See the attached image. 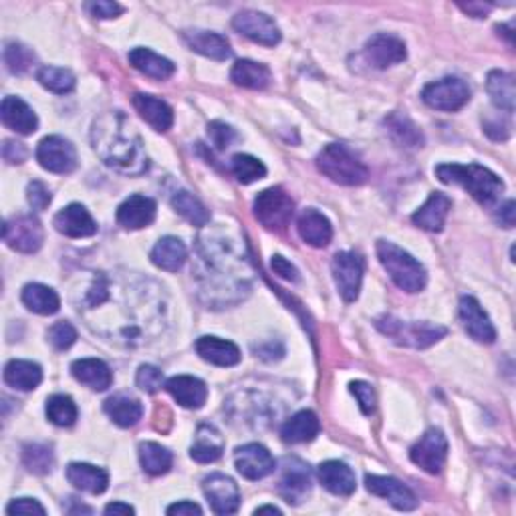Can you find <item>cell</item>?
<instances>
[{
	"mask_svg": "<svg viewBox=\"0 0 516 516\" xmlns=\"http://www.w3.org/2000/svg\"><path fill=\"white\" fill-rule=\"evenodd\" d=\"M95 154L105 166L126 176H139L148 170V154L139 133L121 111L103 113L91 129Z\"/></svg>",
	"mask_w": 516,
	"mask_h": 516,
	"instance_id": "6da1fadb",
	"label": "cell"
},
{
	"mask_svg": "<svg viewBox=\"0 0 516 516\" xmlns=\"http://www.w3.org/2000/svg\"><path fill=\"white\" fill-rule=\"evenodd\" d=\"M435 176L444 184H458L468 190L473 198L483 206H492L504 192V182L494 172L478 164H444L435 167Z\"/></svg>",
	"mask_w": 516,
	"mask_h": 516,
	"instance_id": "7a4b0ae2",
	"label": "cell"
},
{
	"mask_svg": "<svg viewBox=\"0 0 516 516\" xmlns=\"http://www.w3.org/2000/svg\"><path fill=\"white\" fill-rule=\"evenodd\" d=\"M377 256L391 281L402 291L420 292L425 287V282H428V272H425L424 264L416 261L412 254L406 253L404 248H399L397 244L387 243V240H379Z\"/></svg>",
	"mask_w": 516,
	"mask_h": 516,
	"instance_id": "3957f363",
	"label": "cell"
},
{
	"mask_svg": "<svg viewBox=\"0 0 516 516\" xmlns=\"http://www.w3.org/2000/svg\"><path fill=\"white\" fill-rule=\"evenodd\" d=\"M319 172L341 186H361L368 182L369 170L361 159L341 144H329L317 156Z\"/></svg>",
	"mask_w": 516,
	"mask_h": 516,
	"instance_id": "277c9868",
	"label": "cell"
},
{
	"mask_svg": "<svg viewBox=\"0 0 516 516\" xmlns=\"http://www.w3.org/2000/svg\"><path fill=\"white\" fill-rule=\"evenodd\" d=\"M376 325L381 333L389 337V339H394L397 345L412 347V349H425V347L444 339L448 333V329L442 325L416 323V321L407 323V321H399V319L391 315L377 319Z\"/></svg>",
	"mask_w": 516,
	"mask_h": 516,
	"instance_id": "5b68a950",
	"label": "cell"
},
{
	"mask_svg": "<svg viewBox=\"0 0 516 516\" xmlns=\"http://www.w3.org/2000/svg\"><path fill=\"white\" fill-rule=\"evenodd\" d=\"M295 212V202L282 188H269L256 196L254 200V216L266 230L281 233L289 226Z\"/></svg>",
	"mask_w": 516,
	"mask_h": 516,
	"instance_id": "8992f818",
	"label": "cell"
},
{
	"mask_svg": "<svg viewBox=\"0 0 516 516\" xmlns=\"http://www.w3.org/2000/svg\"><path fill=\"white\" fill-rule=\"evenodd\" d=\"M422 100L438 111H458L470 101V87L458 77H446L424 87Z\"/></svg>",
	"mask_w": 516,
	"mask_h": 516,
	"instance_id": "52a82bcc",
	"label": "cell"
},
{
	"mask_svg": "<svg viewBox=\"0 0 516 516\" xmlns=\"http://www.w3.org/2000/svg\"><path fill=\"white\" fill-rule=\"evenodd\" d=\"M3 238H5V243L13 248V251L23 253V254H33L43 246L44 233L37 218L29 216V215H21V216L8 218L5 222Z\"/></svg>",
	"mask_w": 516,
	"mask_h": 516,
	"instance_id": "ba28073f",
	"label": "cell"
},
{
	"mask_svg": "<svg viewBox=\"0 0 516 516\" xmlns=\"http://www.w3.org/2000/svg\"><path fill=\"white\" fill-rule=\"evenodd\" d=\"M409 458H412L417 468H422L428 474H440L444 464L448 458V440L440 430H428L420 440H417L412 450H409Z\"/></svg>",
	"mask_w": 516,
	"mask_h": 516,
	"instance_id": "9c48e42d",
	"label": "cell"
},
{
	"mask_svg": "<svg viewBox=\"0 0 516 516\" xmlns=\"http://www.w3.org/2000/svg\"><path fill=\"white\" fill-rule=\"evenodd\" d=\"M363 269H366V263H363V258L359 254L337 253L333 256L331 271L337 282V289H339V295L343 297L345 302L358 301L363 282Z\"/></svg>",
	"mask_w": 516,
	"mask_h": 516,
	"instance_id": "30bf717a",
	"label": "cell"
},
{
	"mask_svg": "<svg viewBox=\"0 0 516 516\" xmlns=\"http://www.w3.org/2000/svg\"><path fill=\"white\" fill-rule=\"evenodd\" d=\"M39 164L53 174H71L77 167V151L69 139L49 136L37 148Z\"/></svg>",
	"mask_w": 516,
	"mask_h": 516,
	"instance_id": "8fae6325",
	"label": "cell"
},
{
	"mask_svg": "<svg viewBox=\"0 0 516 516\" xmlns=\"http://www.w3.org/2000/svg\"><path fill=\"white\" fill-rule=\"evenodd\" d=\"M234 31L264 47H274L281 43V31L269 14L258 11H243L233 19Z\"/></svg>",
	"mask_w": 516,
	"mask_h": 516,
	"instance_id": "7c38bea8",
	"label": "cell"
},
{
	"mask_svg": "<svg viewBox=\"0 0 516 516\" xmlns=\"http://www.w3.org/2000/svg\"><path fill=\"white\" fill-rule=\"evenodd\" d=\"M234 464L246 480H263L277 468L272 454L263 444H244L234 452Z\"/></svg>",
	"mask_w": 516,
	"mask_h": 516,
	"instance_id": "4fadbf2b",
	"label": "cell"
},
{
	"mask_svg": "<svg viewBox=\"0 0 516 516\" xmlns=\"http://www.w3.org/2000/svg\"><path fill=\"white\" fill-rule=\"evenodd\" d=\"M366 486L371 494L386 498V501L397 511L409 512L417 506V498L412 492V488H407L404 483H399L397 478L369 474L366 476Z\"/></svg>",
	"mask_w": 516,
	"mask_h": 516,
	"instance_id": "5bb4252c",
	"label": "cell"
},
{
	"mask_svg": "<svg viewBox=\"0 0 516 516\" xmlns=\"http://www.w3.org/2000/svg\"><path fill=\"white\" fill-rule=\"evenodd\" d=\"M406 57V43L394 37V34H376L366 43V59L376 69H387L404 63Z\"/></svg>",
	"mask_w": 516,
	"mask_h": 516,
	"instance_id": "9a60e30c",
	"label": "cell"
},
{
	"mask_svg": "<svg viewBox=\"0 0 516 516\" xmlns=\"http://www.w3.org/2000/svg\"><path fill=\"white\" fill-rule=\"evenodd\" d=\"M204 494H206L212 511L216 514H234L240 506V492L233 478L225 474H212L204 480Z\"/></svg>",
	"mask_w": 516,
	"mask_h": 516,
	"instance_id": "2e32d148",
	"label": "cell"
},
{
	"mask_svg": "<svg viewBox=\"0 0 516 516\" xmlns=\"http://www.w3.org/2000/svg\"><path fill=\"white\" fill-rule=\"evenodd\" d=\"M311 470L297 458L284 462L279 492L289 504H301L311 494Z\"/></svg>",
	"mask_w": 516,
	"mask_h": 516,
	"instance_id": "e0dca14e",
	"label": "cell"
},
{
	"mask_svg": "<svg viewBox=\"0 0 516 516\" xmlns=\"http://www.w3.org/2000/svg\"><path fill=\"white\" fill-rule=\"evenodd\" d=\"M460 321L464 325L466 333L473 337L478 343H494L496 339V329L491 323V319L484 313V309L480 307V302L474 297H462L460 299Z\"/></svg>",
	"mask_w": 516,
	"mask_h": 516,
	"instance_id": "ac0fdd59",
	"label": "cell"
},
{
	"mask_svg": "<svg viewBox=\"0 0 516 516\" xmlns=\"http://www.w3.org/2000/svg\"><path fill=\"white\" fill-rule=\"evenodd\" d=\"M53 225H55L57 233L65 234L67 238H89L97 234V222L81 204H69L67 208L57 212Z\"/></svg>",
	"mask_w": 516,
	"mask_h": 516,
	"instance_id": "d6986e66",
	"label": "cell"
},
{
	"mask_svg": "<svg viewBox=\"0 0 516 516\" xmlns=\"http://www.w3.org/2000/svg\"><path fill=\"white\" fill-rule=\"evenodd\" d=\"M156 202L148 196H129L118 208V222L126 230H141L156 220Z\"/></svg>",
	"mask_w": 516,
	"mask_h": 516,
	"instance_id": "ffe728a7",
	"label": "cell"
},
{
	"mask_svg": "<svg viewBox=\"0 0 516 516\" xmlns=\"http://www.w3.org/2000/svg\"><path fill=\"white\" fill-rule=\"evenodd\" d=\"M0 118H3V123L21 136H31V133L37 131L39 128V119L37 113H34L29 105H26L19 97L8 95L3 100V105H0Z\"/></svg>",
	"mask_w": 516,
	"mask_h": 516,
	"instance_id": "44dd1931",
	"label": "cell"
},
{
	"mask_svg": "<svg viewBox=\"0 0 516 516\" xmlns=\"http://www.w3.org/2000/svg\"><path fill=\"white\" fill-rule=\"evenodd\" d=\"M182 39L194 53H198V55H204L208 59L226 61V59L233 57V49H230L228 39L222 37V34H218V33L184 31Z\"/></svg>",
	"mask_w": 516,
	"mask_h": 516,
	"instance_id": "7402d4cb",
	"label": "cell"
},
{
	"mask_svg": "<svg viewBox=\"0 0 516 516\" xmlns=\"http://www.w3.org/2000/svg\"><path fill=\"white\" fill-rule=\"evenodd\" d=\"M166 389L182 407L200 409L208 399V387L202 379L192 376H176L166 381Z\"/></svg>",
	"mask_w": 516,
	"mask_h": 516,
	"instance_id": "603a6c76",
	"label": "cell"
},
{
	"mask_svg": "<svg viewBox=\"0 0 516 516\" xmlns=\"http://www.w3.org/2000/svg\"><path fill=\"white\" fill-rule=\"evenodd\" d=\"M452 210V200L446 194L434 192L430 194V198L425 200L424 206L416 212L412 216V222L422 230H428V233H440L446 225V218Z\"/></svg>",
	"mask_w": 516,
	"mask_h": 516,
	"instance_id": "cb8c5ba5",
	"label": "cell"
},
{
	"mask_svg": "<svg viewBox=\"0 0 516 516\" xmlns=\"http://www.w3.org/2000/svg\"><path fill=\"white\" fill-rule=\"evenodd\" d=\"M196 353L200 355L204 361L212 363V366L218 368H233L240 363V349L233 343L226 339H218V337H200L196 341Z\"/></svg>",
	"mask_w": 516,
	"mask_h": 516,
	"instance_id": "d4e9b609",
	"label": "cell"
},
{
	"mask_svg": "<svg viewBox=\"0 0 516 516\" xmlns=\"http://www.w3.org/2000/svg\"><path fill=\"white\" fill-rule=\"evenodd\" d=\"M297 228H299V236L305 240L309 246L315 248H325L333 238L331 222L315 208L302 210V215L299 216L297 222Z\"/></svg>",
	"mask_w": 516,
	"mask_h": 516,
	"instance_id": "484cf974",
	"label": "cell"
},
{
	"mask_svg": "<svg viewBox=\"0 0 516 516\" xmlns=\"http://www.w3.org/2000/svg\"><path fill=\"white\" fill-rule=\"evenodd\" d=\"M319 480L335 496H351L358 488L353 470L339 460H329L319 466Z\"/></svg>",
	"mask_w": 516,
	"mask_h": 516,
	"instance_id": "4316f807",
	"label": "cell"
},
{
	"mask_svg": "<svg viewBox=\"0 0 516 516\" xmlns=\"http://www.w3.org/2000/svg\"><path fill=\"white\" fill-rule=\"evenodd\" d=\"M133 108H136L141 118H144L149 126L159 133H166L174 126L172 108L154 95L136 93L133 95Z\"/></svg>",
	"mask_w": 516,
	"mask_h": 516,
	"instance_id": "83f0119b",
	"label": "cell"
},
{
	"mask_svg": "<svg viewBox=\"0 0 516 516\" xmlns=\"http://www.w3.org/2000/svg\"><path fill=\"white\" fill-rule=\"evenodd\" d=\"M67 480L75 488L89 494H103L110 486V476L103 468H97L83 462H73L67 468Z\"/></svg>",
	"mask_w": 516,
	"mask_h": 516,
	"instance_id": "f1b7e54d",
	"label": "cell"
},
{
	"mask_svg": "<svg viewBox=\"0 0 516 516\" xmlns=\"http://www.w3.org/2000/svg\"><path fill=\"white\" fill-rule=\"evenodd\" d=\"M129 63L133 65V69H138L139 73L156 79V81H166V79H170L176 73V65L170 59L144 47H138L129 53Z\"/></svg>",
	"mask_w": 516,
	"mask_h": 516,
	"instance_id": "f546056e",
	"label": "cell"
},
{
	"mask_svg": "<svg viewBox=\"0 0 516 516\" xmlns=\"http://www.w3.org/2000/svg\"><path fill=\"white\" fill-rule=\"evenodd\" d=\"M222 452H225V440H222L220 432L210 424H202L196 430V438L190 448L192 460L200 462V464H210V462H216Z\"/></svg>",
	"mask_w": 516,
	"mask_h": 516,
	"instance_id": "4dcf8cb0",
	"label": "cell"
},
{
	"mask_svg": "<svg viewBox=\"0 0 516 516\" xmlns=\"http://www.w3.org/2000/svg\"><path fill=\"white\" fill-rule=\"evenodd\" d=\"M71 373L77 381L93 391H105L113 384V373L108 368V363L101 359H77L71 366Z\"/></svg>",
	"mask_w": 516,
	"mask_h": 516,
	"instance_id": "1f68e13d",
	"label": "cell"
},
{
	"mask_svg": "<svg viewBox=\"0 0 516 516\" xmlns=\"http://www.w3.org/2000/svg\"><path fill=\"white\" fill-rule=\"evenodd\" d=\"M186 258H188V248H186L182 240L176 236L162 238L154 246V251H151V263H154L158 269L167 272L180 271L186 263Z\"/></svg>",
	"mask_w": 516,
	"mask_h": 516,
	"instance_id": "d6a6232c",
	"label": "cell"
},
{
	"mask_svg": "<svg viewBox=\"0 0 516 516\" xmlns=\"http://www.w3.org/2000/svg\"><path fill=\"white\" fill-rule=\"evenodd\" d=\"M319 430H321L319 417L313 412H309V409H302V412H297L284 422V425L281 428V435L287 444H305L315 440Z\"/></svg>",
	"mask_w": 516,
	"mask_h": 516,
	"instance_id": "836d02e7",
	"label": "cell"
},
{
	"mask_svg": "<svg viewBox=\"0 0 516 516\" xmlns=\"http://www.w3.org/2000/svg\"><path fill=\"white\" fill-rule=\"evenodd\" d=\"M103 409L119 428H131V425H136L141 420V416H144V406H141L139 399L126 394L110 397L108 402L103 404Z\"/></svg>",
	"mask_w": 516,
	"mask_h": 516,
	"instance_id": "e575fe53",
	"label": "cell"
},
{
	"mask_svg": "<svg viewBox=\"0 0 516 516\" xmlns=\"http://www.w3.org/2000/svg\"><path fill=\"white\" fill-rule=\"evenodd\" d=\"M5 381L6 386H11L19 391L37 389L43 381V369L39 363L13 359L8 361L5 368Z\"/></svg>",
	"mask_w": 516,
	"mask_h": 516,
	"instance_id": "d590c367",
	"label": "cell"
},
{
	"mask_svg": "<svg viewBox=\"0 0 516 516\" xmlns=\"http://www.w3.org/2000/svg\"><path fill=\"white\" fill-rule=\"evenodd\" d=\"M386 128L397 146L407 149L424 148V133L406 113H391L386 118Z\"/></svg>",
	"mask_w": 516,
	"mask_h": 516,
	"instance_id": "8d00e7d4",
	"label": "cell"
},
{
	"mask_svg": "<svg viewBox=\"0 0 516 516\" xmlns=\"http://www.w3.org/2000/svg\"><path fill=\"white\" fill-rule=\"evenodd\" d=\"M24 307L37 315H55L61 309V299L51 287L33 282L26 284L21 295Z\"/></svg>",
	"mask_w": 516,
	"mask_h": 516,
	"instance_id": "74e56055",
	"label": "cell"
},
{
	"mask_svg": "<svg viewBox=\"0 0 516 516\" xmlns=\"http://www.w3.org/2000/svg\"><path fill=\"white\" fill-rule=\"evenodd\" d=\"M230 79L238 87L246 89H264L271 83V71L263 63H256V61H236L233 71H230Z\"/></svg>",
	"mask_w": 516,
	"mask_h": 516,
	"instance_id": "f35d334b",
	"label": "cell"
},
{
	"mask_svg": "<svg viewBox=\"0 0 516 516\" xmlns=\"http://www.w3.org/2000/svg\"><path fill=\"white\" fill-rule=\"evenodd\" d=\"M488 93L492 97V103L501 111L512 113L514 111V79L511 73L504 71H491L486 81Z\"/></svg>",
	"mask_w": 516,
	"mask_h": 516,
	"instance_id": "ab89813d",
	"label": "cell"
},
{
	"mask_svg": "<svg viewBox=\"0 0 516 516\" xmlns=\"http://www.w3.org/2000/svg\"><path fill=\"white\" fill-rule=\"evenodd\" d=\"M139 462L144 473H148L149 476H162L166 473H170L174 456L170 450L162 446V444L144 442L139 446Z\"/></svg>",
	"mask_w": 516,
	"mask_h": 516,
	"instance_id": "60d3db41",
	"label": "cell"
},
{
	"mask_svg": "<svg viewBox=\"0 0 516 516\" xmlns=\"http://www.w3.org/2000/svg\"><path fill=\"white\" fill-rule=\"evenodd\" d=\"M172 206H174V210L177 212V215L188 220L192 226H200L202 228V226H206L208 222H210V212L190 192H186V190L176 192L172 196Z\"/></svg>",
	"mask_w": 516,
	"mask_h": 516,
	"instance_id": "b9f144b4",
	"label": "cell"
},
{
	"mask_svg": "<svg viewBox=\"0 0 516 516\" xmlns=\"http://www.w3.org/2000/svg\"><path fill=\"white\" fill-rule=\"evenodd\" d=\"M47 417L51 424L59 425V428H69V425L77 422L79 412L75 402L69 396L55 394L47 399Z\"/></svg>",
	"mask_w": 516,
	"mask_h": 516,
	"instance_id": "7bdbcfd3",
	"label": "cell"
},
{
	"mask_svg": "<svg viewBox=\"0 0 516 516\" xmlns=\"http://www.w3.org/2000/svg\"><path fill=\"white\" fill-rule=\"evenodd\" d=\"M37 81L49 89L51 93L65 95L75 89V75L69 69L61 67H41L37 73Z\"/></svg>",
	"mask_w": 516,
	"mask_h": 516,
	"instance_id": "ee69618b",
	"label": "cell"
},
{
	"mask_svg": "<svg viewBox=\"0 0 516 516\" xmlns=\"http://www.w3.org/2000/svg\"><path fill=\"white\" fill-rule=\"evenodd\" d=\"M23 464L31 470L33 474H49L55 466V456H53L51 446L44 444H29L23 448Z\"/></svg>",
	"mask_w": 516,
	"mask_h": 516,
	"instance_id": "f6af8a7d",
	"label": "cell"
},
{
	"mask_svg": "<svg viewBox=\"0 0 516 516\" xmlns=\"http://www.w3.org/2000/svg\"><path fill=\"white\" fill-rule=\"evenodd\" d=\"M233 174L236 176V180L240 184H253L263 180L266 176V167L261 159H256L254 156L236 154L233 158Z\"/></svg>",
	"mask_w": 516,
	"mask_h": 516,
	"instance_id": "bcb514c9",
	"label": "cell"
},
{
	"mask_svg": "<svg viewBox=\"0 0 516 516\" xmlns=\"http://www.w3.org/2000/svg\"><path fill=\"white\" fill-rule=\"evenodd\" d=\"M34 63V55L29 47L21 43H8L5 47V65L14 75H21L29 71Z\"/></svg>",
	"mask_w": 516,
	"mask_h": 516,
	"instance_id": "7dc6e473",
	"label": "cell"
},
{
	"mask_svg": "<svg viewBox=\"0 0 516 516\" xmlns=\"http://www.w3.org/2000/svg\"><path fill=\"white\" fill-rule=\"evenodd\" d=\"M47 337H49L51 345L55 347L57 351H65L77 341V331H75V327L71 325V323L59 321V323H55L49 329Z\"/></svg>",
	"mask_w": 516,
	"mask_h": 516,
	"instance_id": "c3c4849f",
	"label": "cell"
},
{
	"mask_svg": "<svg viewBox=\"0 0 516 516\" xmlns=\"http://www.w3.org/2000/svg\"><path fill=\"white\" fill-rule=\"evenodd\" d=\"M136 384L139 389H144L146 394H156L164 386V373L156 366H141L138 369Z\"/></svg>",
	"mask_w": 516,
	"mask_h": 516,
	"instance_id": "681fc988",
	"label": "cell"
},
{
	"mask_svg": "<svg viewBox=\"0 0 516 516\" xmlns=\"http://www.w3.org/2000/svg\"><path fill=\"white\" fill-rule=\"evenodd\" d=\"M349 391L355 396V399H358L363 414L371 416L373 412H376V404H377L376 391H373V387L368 384V381H353V384L349 386Z\"/></svg>",
	"mask_w": 516,
	"mask_h": 516,
	"instance_id": "f907efd6",
	"label": "cell"
},
{
	"mask_svg": "<svg viewBox=\"0 0 516 516\" xmlns=\"http://www.w3.org/2000/svg\"><path fill=\"white\" fill-rule=\"evenodd\" d=\"M208 136L216 149H226L236 139V131L222 121H212L208 126Z\"/></svg>",
	"mask_w": 516,
	"mask_h": 516,
	"instance_id": "816d5d0a",
	"label": "cell"
},
{
	"mask_svg": "<svg viewBox=\"0 0 516 516\" xmlns=\"http://www.w3.org/2000/svg\"><path fill=\"white\" fill-rule=\"evenodd\" d=\"M26 200H29L33 210H44L49 208L53 196L47 186L39 180H34L29 184V188H26Z\"/></svg>",
	"mask_w": 516,
	"mask_h": 516,
	"instance_id": "f5cc1de1",
	"label": "cell"
},
{
	"mask_svg": "<svg viewBox=\"0 0 516 516\" xmlns=\"http://www.w3.org/2000/svg\"><path fill=\"white\" fill-rule=\"evenodd\" d=\"M85 8L93 19H115L123 13L121 5L110 3V0H95V3H87Z\"/></svg>",
	"mask_w": 516,
	"mask_h": 516,
	"instance_id": "db71d44e",
	"label": "cell"
},
{
	"mask_svg": "<svg viewBox=\"0 0 516 516\" xmlns=\"http://www.w3.org/2000/svg\"><path fill=\"white\" fill-rule=\"evenodd\" d=\"M6 514H39L44 516L47 511L41 506L34 498H16L11 504L6 506Z\"/></svg>",
	"mask_w": 516,
	"mask_h": 516,
	"instance_id": "11a10c76",
	"label": "cell"
},
{
	"mask_svg": "<svg viewBox=\"0 0 516 516\" xmlns=\"http://www.w3.org/2000/svg\"><path fill=\"white\" fill-rule=\"evenodd\" d=\"M26 156H29V149L24 148V144L21 141H13V139H6L5 146H3V158L6 159L8 164H23Z\"/></svg>",
	"mask_w": 516,
	"mask_h": 516,
	"instance_id": "9f6ffc18",
	"label": "cell"
},
{
	"mask_svg": "<svg viewBox=\"0 0 516 516\" xmlns=\"http://www.w3.org/2000/svg\"><path fill=\"white\" fill-rule=\"evenodd\" d=\"M271 266H272V272L279 274V277L284 279V281H292V282H295V281L299 279V271L295 269V264H291V263L287 261V258L281 256V254H274V256H272Z\"/></svg>",
	"mask_w": 516,
	"mask_h": 516,
	"instance_id": "6f0895ef",
	"label": "cell"
},
{
	"mask_svg": "<svg viewBox=\"0 0 516 516\" xmlns=\"http://www.w3.org/2000/svg\"><path fill=\"white\" fill-rule=\"evenodd\" d=\"M484 131L496 141H504V139H509V136H511V128L506 126L504 121H496V123L486 121L484 123Z\"/></svg>",
	"mask_w": 516,
	"mask_h": 516,
	"instance_id": "680465c9",
	"label": "cell"
},
{
	"mask_svg": "<svg viewBox=\"0 0 516 516\" xmlns=\"http://www.w3.org/2000/svg\"><path fill=\"white\" fill-rule=\"evenodd\" d=\"M514 208H516V206H514L512 200H509V202L504 204V206L498 208L496 220L501 222V226H504V228H512V226H514V215H516Z\"/></svg>",
	"mask_w": 516,
	"mask_h": 516,
	"instance_id": "91938a15",
	"label": "cell"
},
{
	"mask_svg": "<svg viewBox=\"0 0 516 516\" xmlns=\"http://www.w3.org/2000/svg\"><path fill=\"white\" fill-rule=\"evenodd\" d=\"M167 514H177V516H182V514H202V509L196 502L182 501V502L172 504L170 509H167Z\"/></svg>",
	"mask_w": 516,
	"mask_h": 516,
	"instance_id": "94428289",
	"label": "cell"
},
{
	"mask_svg": "<svg viewBox=\"0 0 516 516\" xmlns=\"http://www.w3.org/2000/svg\"><path fill=\"white\" fill-rule=\"evenodd\" d=\"M460 8L464 13H468V14H473L474 19H483L484 14H488V11H491V5H460Z\"/></svg>",
	"mask_w": 516,
	"mask_h": 516,
	"instance_id": "6125c7cd",
	"label": "cell"
},
{
	"mask_svg": "<svg viewBox=\"0 0 516 516\" xmlns=\"http://www.w3.org/2000/svg\"><path fill=\"white\" fill-rule=\"evenodd\" d=\"M133 506L126 504V502H111L105 506V514H133Z\"/></svg>",
	"mask_w": 516,
	"mask_h": 516,
	"instance_id": "be15d7a7",
	"label": "cell"
},
{
	"mask_svg": "<svg viewBox=\"0 0 516 516\" xmlns=\"http://www.w3.org/2000/svg\"><path fill=\"white\" fill-rule=\"evenodd\" d=\"M254 514H281V511L277 509V506H258Z\"/></svg>",
	"mask_w": 516,
	"mask_h": 516,
	"instance_id": "e7e4bbea",
	"label": "cell"
}]
</instances>
